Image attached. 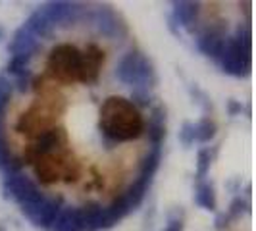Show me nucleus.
Segmentation results:
<instances>
[{
    "label": "nucleus",
    "mask_w": 256,
    "mask_h": 231,
    "mask_svg": "<svg viewBox=\"0 0 256 231\" xmlns=\"http://www.w3.org/2000/svg\"><path fill=\"white\" fill-rule=\"evenodd\" d=\"M104 62V52L96 44L79 48L76 44H58L48 54L46 66L54 76L64 81L94 79Z\"/></svg>",
    "instance_id": "obj_1"
},
{
    "label": "nucleus",
    "mask_w": 256,
    "mask_h": 231,
    "mask_svg": "<svg viewBox=\"0 0 256 231\" xmlns=\"http://www.w3.org/2000/svg\"><path fill=\"white\" fill-rule=\"evenodd\" d=\"M100 129L104 135L114 141H131L141 137L144 131V122L135 102L128 98H110L102 106Z\"/></svg>",
    "instance_id": "obj_2"
}]
</instances>
